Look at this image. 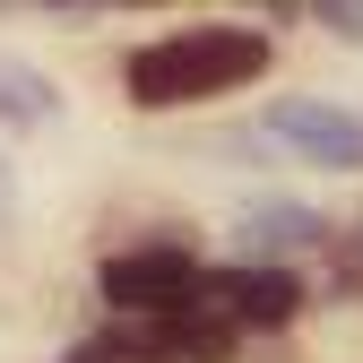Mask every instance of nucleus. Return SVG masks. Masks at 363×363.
<instances>
[{
    "label": "nucleus",
    "mask_w": 363,
    "mask_h": 363,
    "mask_svg": "<svg viewBox=\"0 0 363 363\" xmlns=\"http://www.w3.org/2000/svg\"><path fill=\"white\" fill-rule=\"evenodd\" d=\"M268 69V35L259 26H182L147 52H130L121 86L139 113H182L199 96H225V86H251Z\"/></svg>",
    "instance_id": "nucleus-1"
},
{
    "label": "nucleus",
    "mask_w": 363,
    "mask_h": 363,
    "mask_svg": "<svg viewBox=\"0 0 363 363\" xmlns=\"http://www.w3.org/2000/svg\"><path fill=\"white\" fill-rule=\"evenodd\" d=\"M199 277H208V268L182 242H147V251L104 259V303L121 311V320H164V311H191L199 303Z\"/></svg>",
    "instance_id": "nucleus-2"
},
{
    "label": "nucleus",
    "mask_w": 363,
    "mask_h": 363,
    "mask_svg": "<svg viewBox=\"0 0 363 363\" xmlns=\"http://www.w3.org/2000/svg\"><path fill=\"white\" fill-rule=\"evenodd\" d=\"M268 139L294 147L303 164H329V173H363V113L320 104V96H277L268 104Z\"/></svg>",
    "instance_id": "nucleus-3"
},
{
    "label": "nucleus",
    "mask_w": 363,
    "mask_h": 363,
    "mask_svg": "<svg viewBox=\"0 0 363 363\" xmlns=\"http://www.w3.org/2000/svg\"><path fill=\"white\" fill-rule=\"evenodd\" d=\"M199 311H216V320H234V329H286L294 311H303V277L294 268H208L199 277Z\"/></svg>",
    "instance_id": "nucleus-4"
},
{
    "label": "nucleus",
    "mask_w": 363,
    "mask_h": 363,
    "mask_svg": "<svg viewBox=\"0 0 363 363\" xmlns=\"http://www.w3.org/2000/svg\"><path fill=\"white\" fill-rule=\"evenodd\" d=\"M311 242H329L320 208H303V199H259V208H242V251H251L259 268H286V259L311 251Z\"/></svg>",
    "instance_id": "nucleus-5"
},
{
    "label": "nucleus",
    "mask_w": 363,
    "mask_h": 363,
    "mask_svg": "<svg viewBox=\"0 0 363 363\" xmlns=\"http://www.w3.org/2000/svg\"><path fill=\"white\" fill-rule=\"evenodd\" d=\"M61 113V86L43 78L35 61H18V52H0V121L9 130H43Z\"/></svg>",
    "instance_id": "nucleus-6"
},
{
    "label": "nucleus",
    "mask_w": 363,
    "mask_h": 363,
    "mask_svg": "<svg viewBox=\"0 0 363 363\" xmlns=\"http://www.w3.org/2000/svg\"><path fill=\"white\" fill-rule=\"evenodd\" d=\"M311 18H320L337 43H363V0H311Z\"/></svg>",
    "instance_id": "nucleus-7"
},
{
    "label": "nucleus",
    "mask_w": 363,
    "mask_h": 363,
    "mask_svg": "<svg viewBox=\"0 0 363 363\" xmlns=\"http://www.w3.org/2000/svg\"><path fill=\"white\" fill-rule=\"evenodd\" d=\"M329 251H337V286H363V225L354 234H329Z\"/></svg>",
    "instance_id": "nucleus-8"
},
{
    "label": "nucleus",
    "mask_w": 363,
    "mask_h": 363,
    "mask_svg": "<svg viewBox=\"0 0 363 363\" xmlns=\"http://www.w3.org/2000/svg\"><path fill=\"white\" fill-rule=\"evenodd\" d=\"M0 9H96V0H0Z\"/></svg>",
    "instance_id": "nucleus-9"
},
{
    "label": "nucleus",
    "mask_w": 363,
    "mask_h": 363,
    "mask_svg": "<svg viewBox=\"0 0 363 363\" xmlns=\"http://www.w3.org/2000/svg\"><path fill=\"white\" fill-rule=\"evenodd\" d=\"M0 208H9V164H0Z\"/></svg>",
    "instance_id": "nucleus-10"
},
{
    "label": "nucleus",
    "mask_w": 363,
    "mask_h": 363,
    "mask_svg": "<svg viewBox=\"0 0 363 363\" xmlns=\"http://www.w3.org/2000/svg\"><path fill=\"white\" fill-rule=\"evenodd\" d=\"M259 9H294V0H259Z\"/></svg>",
    "instance_id": "nucleus-11"
}]
</instances>
